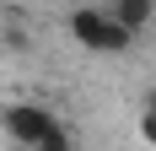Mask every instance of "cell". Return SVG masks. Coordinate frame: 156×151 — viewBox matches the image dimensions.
Listing matches in <instances>:
<instances>
[{
    "label": "cell",
    "mask_w": 156,
    "mask_h": 151,
    "mask_svg": "<svg viewBox=\"0 0 156 151\" xmlns=\"http://www.w3.org/2000/svg\"><path fill=\"white\" fill-rule=\"evenodd\" d=\"M65 27H70V38H76L86 54H129V43H135V38L108 16V6H76V11L65 16Z\"/></svg>",
    "instance_id": "cell-1"
},
{
    "label": "cell",
    "mask_w": 156,
    "mask_h": 151,
    "mask_svg": "<svg viewBox=\"0 0 156 151\" xmlns=\"http://www.w3.org/2000/svg\"><path fill=\"white\" fill-rule=\"evenodd\" d=\"M59 124H65V119H59L48 103H27V97H16V103L0 108V130H5L11 146H22V151H32L48 130H59Z\"/></svg>",
    "instance_id": "cell-2"
},
{
    "label": "cell",
    "mask_w": 156,
    "mask_h": 151,
    "mask_svg": "<svg viewBox=\"0 0 156 151\" xmlns=\"http://www.w3.org/2000/svg\"><path fill=\"white\" fill-rule=\"evenodd\" d=\"M108 16L129 32V38H140V32L156 22V0H113V6H108Z\"/></svg>",
    "instance_id": "cell-3"
},
{
    "label": "cell",
    "mask_w": 156,
    "mask_h": 151,
    "mask_svg": "<svg viewBox=\"0 0 156 151\" xmlns=\"http://www.w3.org/2000/svg\"><path fill=\"white\" fill-rule=\"evenodd\" d=\"M32 151H76V135H70V124H59V130H48V135L38 140Z\"/></svg>",
    "instance_id": "cell-4"
},
{
    "label": "cell",
    "mask_w": 156,
    "mask_h": 151,
    "mask_svg": "<svg viewBox=\"0 0 156 151\" xmlns=\"http://www.w3.org/2000/svg\"><path fill=\"white\" fill-rule=\"evenodd\" d=\"M140 140L156 151V113H140Z\"/></svg>",
    "instance_id": "cell-5"
},
{
    "label": "cell",
    "mask_w": 156,
    "mask_h": 151,
    "mask_svg": "<svg viewBox=\"0 0 156 151\" xmlns=\"http://www.w3.org/2000/svg\"><path fill=\"white\" fill-rule=\"evenodd\" d=\"M145 113H156V87H151V97H145Z\"/></svg>",
    "instance_id": "cell-6"
}]
</instances>
